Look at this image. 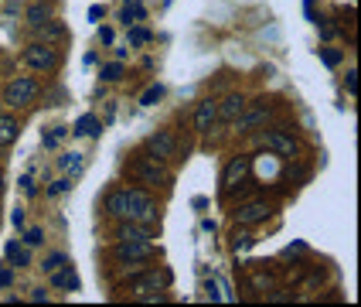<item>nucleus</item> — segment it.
<instances>
[{"label": "nucleus", "instance_id": "ddd939ff", "mask_svg": "<svg viewBox=\"0 0 361 307\" xmlns=\"http://www.w3.org/2000/svg\"><path fill=\"white\" fill-rule=\"evenodd\" d=\"M266 116H269V106H266V102L252 106V109H242L239 116H235V130H239V133H252L259 123H266Z\"/></svg>", "mask_w": 361, "mask_h": 307}, {"label": "nucleus", "instance_id": "cd10ccee", "mask_svg": "<svg viewBox=\"0 0 361 307\" xmlns=\"http://www.w3.org/2000/svg\"><path fill=\"white\" fill-rule=\"evenodd\" d=\"M44 243V232H41V229H27V232H24V246H41Z\"/></svg>", "mask_w": 361, "mask_h": 307}, {"label": "nucleus", "instance_id": "412c9836", "mask_svg": "<svg viewBox=\"0 0 361 307\" xmlns=\"http://www.w3.org/2000/svg\"><path fill=\"white\" fill-rule=\"evenodd\" d=\"M102 82H120L126 76V68H123V61H109V65H102Z\"/></svg>", "mask_w": 361, "mask_h": 307}, {"label": "nucleus", "instance_id": "c756f323", "mask_svg": "<svg viewBox=\"0 0 361 307\" xmlns=\"http://www.w3.org/2000/svg\"><path fill=\"white\" fill-rule=\"evenodd\" d=\"M65 133H68V130H65V126H59V130H55V133H44V137H41V140H44V147H55V143H59L61 137H65Z\"/></svg>", "mask_w": 361, "mask_h": 307}, {"label": "nucleus", "instance_id": "58836bf2", "mask_svg": "<svg viewBox=\"0 0 361 307\" xmlns=\"http://www.w3.org/2000/svg\"><path fill=\"white\" fill-rule=\"evenodd\" d=\"M0 191H4V174H0Z\"/></svg>", "mask_w": 361, "mask_h": 307}, {"label": "nucleus", "instance_id": "f3484780", "mask_svg": "<svg viewBox=\"0 0 361 307\" xmlns=\"http://www.w3.org/2000/svg\"><path fill=\"white\" fill-rule=\"evenodd\" d=\"M38 31L41 41H48V44H59V41H65V24H59V20H44L41 28H35Z\"/></svg>", "mask_w": 361, "mask_h": 307}, {"label": "nucleus", "instance_id": "20e7f679", "mask_svg": "<svg viewBox=\"0 0 361 307\" xmlns=\"http://www.w3.org/2000/svg\"><path fill=\"white\" fill-rule=\"evenodd\" d=\"M130 174H133L140 184L167 181V174H164V161H157L150 150H143V154H137V157L130 161Z\"/></svg>", "mask_w": 361, "mask_h": 307}, {"label": "nucleus", "instance_id": "9b49d317", "mask_svg": "<svg viewBox=\"0 0 361 307\" xmlns=\"http://www.w3.org/2000/svg\"><path fill=\"white\" fill-rule=\"evenodd\" d=\"M219 123V102L215 100H201L198 109H195V130L198 133H212Z\"/></svg>", "mask_w": 361, "mask_h": 307}, {"label": "nucleus", "instance_id": "a211bd4d", "mask_svg": "<svg viewBox=\"0 0 361 307\" xmlns=\"http://www.w3.org/2000/svg\"><path fill=\"white\" fill-rule=\"evenodd\" d=\"M7 263L11 266H31V253H27V246H20V243H7Z\"/></svg>", "mask_w": 361, "mask_h": 307}, {"label": "nucleus", "instance_id": "0eeeda50", "mask_svg": "<svg viewBox=\"0 0 361 307\" xmlns=\"http://www.w3.org/2000/svg\"><path fill=\"white\" fill-rule=\"evenodd\" d=\"M273 215V205L269 202H245V205H239L235 212H232V219H235V225H259V222H266Z\"/></svg>", "mask_w": 361, "mask_h": 307}, {"label": "nucleus", "instance_id": "e433bc0d", "mask_svg": "<svg viewBox=\"0 0 361 307\" xmlns=\"http://www.w3.org/2000/svg\"><path fill=\"white\" fill-rule=\"evenodd\" d=\"M99 41H102V44H113V31H109V28H102V31H99Z\"/></svg>", "mask_w": 361, "mask_h": 307}, {"label": "nucleus", "instance_id": "f257e3e1", "mask_svg": "<svg viewBox=\"0 0 361 307\" xmlns=\"http://www.w3.org/2000/svg\"><path fill=\"white\" fill-rule=\"evenodd\" d=\"M38 96H41V85L35 76H14V79L4 85V102H7L11 109H24V106H31Z\"/></svg>", "mask_w": 361, "mask_h": 307}, {"label": "nucleus", "instance_id": "7c9ffc66", "mask_svg": "<svg viewBox=\"0 0 361 307\" xmlns=\"http://www.w3.org/2000/svg\"><path fill=\"white\" fill-rule=\"evenodd\" d=\"M68 188H72V181H68V178H61V181H55L51 188H48V195H61V191H68Z\"/></svg>", "mask_w": 361, "mask_h": 307}, {"label": "nucleus", "instance_id": "c9c22d12", "mask_svg": "<svg viewBox=\"0 0 361 307\" xmlns=\"http://www.w3.org/2000/svg\"><path fill=\"white\" fill-rule=\"evenodd\" d=\"M102 14H106V11H102L99 4H92V7H89V20H99Z\"/></svg>", "mask_w": 361, "mask_h": 307}, {"label": "nucleus", "instance_id": "393cba45", "mask_svg": "<svg viewBox=\"0 0 361 307\" xmlns=\"http://www.w3.org/2000/svg\"><path fill=\"white\" fill-rule=\"evenodd\" d=\"M150 38H154V35H150L147 28H130V44H133V48H140V44H147Z\"/></svg>", "mask_w": 361, "mask_h": 307}, {"label": "nucleus", "instance_id": "72a5a7b5", "mask_svg": "<svg viewBox=\"0 0 361 307\" xmlns=\"http://www.w3.org/2000/svg\"><path fill=\"white\" fill-rule=\"evenodd\" d=\"M14 284V273L11 270H0V287H11Z\"/></svg>", "mask_w": 361, "mask_h": 307}, {"label": "nucleus", "instance_id": "f704fd0d", "mask_svg": "<svg viewBox=\"0 0 361 307\" xmlns=\"http://www.w3.org/2000/svg\"><path fill=\"white\" fill-rule=\"evenodd\" d=\"M324 61H327V65H338V61H341V52H324Z\"/></svg>", "mask_w": 361, "mask_h": 307}, {"label": "nucleus", "instance_id": "6e6552de", "mask_svg": "<svg viewBox=\"0 0 361 307\" xmlns=\"http://www.w3.org/2000/svg\"><path fill=\"white\" fill-rule=\"evenodd\" d=\"M147 150L157 157V161H174L178 157V140H174V133L171 130H157V133H150V140H147Z\"/></svg>", "mask_w": 361, "mask_h": 307}, {"label": "nucleus", "instance_id": "2f4dec72", "mask_svg": "<svg viewBox=\"0 0 361 307\" xmlns=\"http://www.w3.org/2000/svg\"><path fill=\"white\" fill-rule=\"evenodd\" d=\"M344 85H348V92L355 96V89H358V72H355V68L348 72V79H344Z\"/></svg>", "mask_w": 361, "mask_h": 307}, {"label": "nucleus", "instance_id": "423d86ee", "mask_svg": "<svg viewBox=\"0 0 361 307\" xmlns=\"http://www.w3.org/2000/svg\"><path fill=\"white\" fill-rule=\"evenodd\" d=\"M167 284H171V273H167V270H161V273H147V277L130 280V294L140 297V301H154V294H161Z\"/></svg>", "mask_w": 361, "mask_h": 307}, {"label": "nucleus", "instance_id": "b1692460", "mask_svg": "<svg viewBox=\"0 0 361 307\" xmlns=\"http://www.w3.org/2000/svg\"><path fill=\"white\" fill-rule=\"evenodd\" d=\"M61 171H68V174H72V171H79L82 167V154L79 150H75V154H61Z\"/></svg>", "mask_w": 361, "mask_h": 307}, {"label": "nucleus", "instance_id": "aec40b11", "mask_svg": "<svg viewBox=\"0 0 361 307\" xmlns=\"http://www.w3.org/2000/svg\"><path fill=\"white\" fill-rule=\"evenodd\" d=\"M106 212H109L113 219H126V191H113V195L106 198Z\"/></svg>", "mask_w": 361, "mask_h": 307}, {"label": "nucleus", "instance_id": "a878e982", "mask_svg": "<svg viewBox=\"0 0 361 307\" xmlns=\"http://www.w3.org/2000/svg\"><path fill=\"white\" fill-rule=\"evenodd\" d=\"M161 96H164V85H150V89H147V92L140 96V102H143V106H154V102L161 100Z\"/></svg>", "mask_w": 361, "mask_h": 307}, {"label": "nucleus", "instance_id": "4c0bfd02", "mask_svg": "<svg viewBox=\"0 0 361 307\" xmlns=\"http://www.w3.org/2000/svg\"><path fill=\"white\" fill-rule=\"evenodd\" d=\"M321 35H324V38H334V35H338V28H334V24H324Z\"/></svg>", "mask_w": 361, "mask_h": 307}, {"label": "nucleus", "instance_id": "1a4fd4ad", "mask_svg": "<svg viewBox=\"0 0 361 307\" xmlns=\"http://www.w3.org/2000/svg\"><path fill=\"white\" fill-rule=\"evenodd\" d=\"M249 167H252V157H249V154L232 157V161H228V167H225V174H221V188H225V191H235V188H239V181L249 174Z\"/></svg>", "mask_w": 361, "mask_h": 307}, {"label": "nucleus", "instance_id": "c85d7f7f", "mask_svg": "<svg viewBox=\"0 0 361 307\" xmlns=\"http://www.w3.org/2000/svg\"><path fill=\"white\" fill-rule=\"evenodd\" d=\"M204 294H208V301H225V294H221V287L215 284V280L204 284Z\"/></svg>", "mask_w": 361, "mask_h": 307}, {"label": "nucleus", "instance_id": "39448f33", "mask_svg": "<svg viewBox=\"0 0 361 307\" xmlns=\"http://www.w3.org/2000/svg\"><path fill=\"white\" fill-rule=\"evenodd\" d=\"M113 256H116L120 263L140 266V263H147V260H154V246L147 243V239H120Z\"/></svg>", "mask_w": 361, "mask_h": 307}, {"label": "nucleus", "instance_id": "7ed1b4c3", "mask_svg": "<svg viewBox=\"0 0 361 307\" xmlns=\"http://www.w3.org/2000/svg\"><path fill=\"white\" fill-rule=\"evenodd\" d=\"M20 61H24L27 68H35V72H51V68L59 65V52H55V44H48V41H35V44H27V48L20 52Z\"/></svg>", "mask_w": 361, "mask_h": 307}, {"label": "nucleus", "instance_id": "f8f14e48", "mask_svg": "<svg viewBox=\"0 0 361 307\" xmlns=\"http://www.w3.org/2000/svg\"><path fill=\"white\" fill-rule=\"evenodd\" d=\"M48 284L55 287V290H72V294H75L82 287V280H79V273H75V266L65 263V266H59V270L48 273Z\"/></svg>", "mask_w": 361, "mask_h": 307}, {"label": "nucleus", "instance_id": "4468645a", "mask_svg": "<svg viewBox=\"0 0 361 307\" xmlns=\"http://www.w3.org/2000/svg\"><path fill=\"white\" fill-rule=\"evenodd\" d=\"M245 106H249V102H245V96H242V92H228V96L219 102V120L235 123V116H239Z\"/></svg>", "mask_w": 361, "mask_h": 307}, {"label": "nucleus", "instance_id": "473e14b6", "mask_svg": "<svg viewBox=\"0 0 361 307\" xmlns=\"http://www.w3.org/2000/svg\"><path fill=\"white\" fill-rule=\"evenodd\" d=\"M31 301H35V304H44V301H48V290H44V287L31 290Z\"/></svg>", "mask_w": 361, "mask_h": 307}, {"label": "nucleus", "instance_id": "9d476101", "mask_svg": "<svg viewBox=\"0 0 361 307\" xmlns=\"http://www.w3.org/2000/svg\"><path fill=\"white\" fill-rule=\"evenodd\" d=\"M262 143L273 150V154H280V157H297V140L283 130V126H276V130H269L266 137H262Z\"/></svg>", "mask_w": 361, "mask_h": 307}, {"label": "nucleus", "instance_id": "bb28decb", "mask_svg": "<svg viewBox=\"0 0 361 307\" xmlns=\"http://www.w3.org/2000/svg\"><path fill=\"white\" fill-rule=\"evenodd\" d=\"M249 243H252V232H245V225H242V232H235V239H232V249L239 253V249H245Z\"/></svg>", "mask_w": 361, "mask_h": 307}, {"label": "nucleus", "instance_id": "dca6fc26", "mask_svg": "<svg viewBox=\"0 0 361 307\" xmlns=\"http://www.w3.org/2000/svg\"><path fill=\"white\" fill-rule=\"evenodd\" d=\"M24 20H27L31 28H41L44 20H51V4H38V0H35V4L24 11Z\"/></svg>", "mask_w": 361, "mask_h": 307}, {"label": "nucleus", "instance_id": "5701e85b", "mask_svg": "<svg viewBox=\"0 0 361 307\" xmlns=\"http://www.w3.org/2000/svg\"><path fill=\"white\" fill-rule=\"evenodd\" d=\"M147 18V7H143V4H130V7H123V14H120V20H126V24H130V20H143Z\"/></svg>", "mask_w": 361, "mask_h": 307}, {"label": "nucleus", "instance_id": "ea45409f", "mask_svg": "<svg viewBox=\"0 0 361 307\" xmlns=\"http://www.w3.org/2000/svg\"><path fill=\"white\" fill-rule=\"evenodd\" d=\"M38 4H51V0H38Z\"/></svg>", "mask_w": 361, "mask_h": 307}, {"label": "nucleus", "instance_id": "6ab92c4d", "mask_svg": "<svg viewBox=\"0 0 361 307\" xmlns=\"http://www.w3.org/2000/svg\"><path fill=\"white\" fill-rule=\"evenodd\" d=\"M99 130H102V123L96 120L92 113H85V116L75 120V133H79V137H99Z\"/></svg>", "mask_w": 361, "mask_h": 307}, {"label": "nucleus", "instance_id": "2eb2a0df", "mask_svg": "<svg viewBox=\"0 0 361 307\" xmlns=\"http://www.w3.org/2000/svg\"><path fill=\"white\" fill-rule=\"evenodd\" d=\"M20 137V123L11 113H0V147H11Z\"/></svg>", "mask_w": 361, "mask_h": 307}, {"label": "nucleus", "instance_id": "f03ea898", "mask_svg": "<svg viewBox=\"0 0 361 307\" xmlns=\"http://www.w3.org/2000/svg\"><path fill=\"white\" fill-rule=\"evenodd\" d=\"M126 219H133V222H154L157 219V202L150 198V191H143V188L126 191Z\"/></svg>", "mask_w": 361, "mask_h": 307}, {"label": "nucleus", "instance_id": "4be33fe9", "mask_svg": "<svg viewBox=\"0 0 361 307\" xmlns=\"http://www.w3.org/2000/svg\"><path fill=\"white\" fill-rule=\"evenodd\" d=\"M65 263H68V256H65V253H48V256L41 260V270H44V273H51V270H59V266H65Z\"/></svg>", "mask_w": 361, "mask_h": 307}]
</instances>
